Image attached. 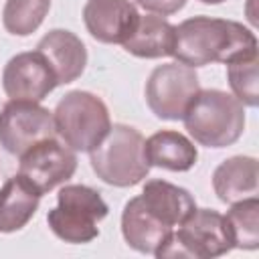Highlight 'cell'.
<instances>
[{"label": "cell", "instance_id": "1", "mask_svg": "<svg viewBox=\"0 0 259 259\" xmlns=\"http://www.w3.org/2000/svg\"><path fill=\"white\" fill-rule=\"evenodd\" d=\"M257 55V36L235 20L192 16L174 26L172 57L188 67L233 63Z\"/></svg>", "mask_w": 259, "mask_h": 259}, {"label": "cell", "instance_id": "2", "mask_svg": "<svg viewBox=\"0 0 259 259\" xmlns=\"http://www.w3.org/2000/svg\"><path fill=\"white\" fill-rule=\"evenodd\" d=\"M184 127L194 142L206 148H227L245 132L243 103L221 89H198L184 111Z\"/></svg>", "mask_w": 259, "mask_h": 259}, {"label": "cell", "instance_id": "3", "mask_svg": "<svg viewBox=\"0 0 259 259\" xmlns=\"http://www.w3.org/2000/svg\"><path fill=\"white\" fill-rule=\"evenodd\" d=\"M89 160L97 178L117 188L136 186L152 168L144 154V136L125 123L111 125L107 136L89 152Z\"/></svg>", "mask_w": 259, "mask_h": 259}, {"label": "cell", "instance_id": "4", "mask_svg": "<svg viewBox=\"0 0 259 259\" xmlns=\"http://www.w3.org/2000/svg\"><path fill=\"white\" fill-rule=\"evenodd\" d=\"M55 132L75 152H91L109 132L111 119L101 97L89 91H69L53 111Z\"/></svg>", "mask_w": 259, "mask_h": 259}, {"label": "cell", "instance_id": "5", "mask_svg": "<svg viewBox=\"0 0 259 259\" xmlns=\"http://www.w3.org/2000/svg\"><path fill=\"white\" fill-rule=\"evenodd\" d=\"M233 247L225 217L212 208H196L178 231L156 251V257H192L208 259L229 253Z\"/></svg>", "mask_w": 259, "mask_h": 259}, {"label": "cell", "instance_id": "6", "mask_svg": "<svg viewBox=\"0 0 259 259\" xmlns=\"http://www.w3.org/2000/svg\"><path fill=\"white\" fill-rule=\"evenodd\" d=\"M198 89L200 83L194 67L178 61L158 65L146 81V103L156 117L178 121L184 117Z\"/></svg>", "mask_w": 259, "mask_h": 259}, {"label": "cell", "instance_id": "7", "mask_svg": "<svg viewBox=\"0 0 259 259\" xmlns=\"http://www.w3.org/2000/svg\"><path fill=\"white\" fill-rule=\"evenodd\" d=\"M55 136L53 111L38 101L10 99L0 109V146L12 156H22L34 144Z\"/></svg>", "mask_w": 259, "mask_h": 259}, {"label": "cell", "instance_id": "8", "mask_svg": "<svg viewBox=\"0 0 259 259\" xmlns=\"http://www.w3.org/2000/svg\"><path fill=\"white\" fill-rule=\"evenodd\" d=\"M18 158V174L28 178L40 194L53 190L59 184H65L77 170L75 150L55 138L34 144Z\"/></svg>", "mask_w": 259, "mask_h": 259}, {"label": "cell", "instance_id": "9", "mask_svg": "<svg viewBox=\"0 0 259 259\" xmlns=\"http://www.w3.org/2000/svg\"><path fill=\"white\" fill-rule=\"evenodd\" d=\"M57 85L51 65L38 51L14 55L2 71V87L10 99L42 101Z\"/></svg>", "mask_w": 259, "mask_h": 259}, {"label": "cell", "instance_id": "10", "mask_svg": "<svg viewBox=\"0 0 259 259\" xmlns=\"http://www.w3.org/2000/svg\"><path fill=\"white\" fill-rule=\"evenodd\" d=\"M138 18L132 0H87L83 6V22L89 34L105 45H123L132 36Z\"/></svg>", "mask_w": 259, "mask_h": 259}, {"label": "cell", "instance_id": "11", "mask_svg": "<svg viewBox=\"0 0 259 259\" xmlns=\"http://www.w3.org/2000/svg\"><path fill=\"white\" fill-rule=\"evenodd\" d=\"M36 51L51 65L57 83L67 85L81 77L87 65V49L83 40L65 28L49 30L36 45Z\"/></svg>", "mask_w": 259, "mask_h": 259}, {"label": "cell", "instance_id": "12", "mask_svg": "<svg viewBox=\"0 0 259 259\" xmlns=\"http://www.w3.org/2000/svg\"><path fill=\"white\" fill-rule=\"evenodd\" d=\"M172 233L174 229L154 217L140 196H134L125 202L121 212V235L125 243L138 253L156 255V251L170 239Z\"/></svg>", "mask_w": 259, "mask_h": 259}, {"label": "cell", "instance_id": "13", "mask_svg": "<svg viewBox=\"0 0 259 259\" xmlns=\"http://www.w3.org/2000/svg\"><path fill=\"white\" fill-rule=\"evenodd\" d=\"M140 198L154 217H158L162 223H166L172 229L184 223L196 210L194 196L186 188L160 178L148 180L144 184Z\"/></svg>", "mask_w": 259, "mask_h": 259}, {"label": "cell", "instance_id": "14", "mask_svg": "<svg viewBox=\"0 0 259 259\" xmlns=\"http://www.w3.org/2000/svg\"><path fill=\"white\" fill-rule=\"evenodd\" d=\"M259 166L253 156H233L221 162L212 172V188L219 200L231 204L257 196Z\"/></svg>", "mask_w": 259, "mask_h": 259}, {"label": "cell", "instance_id": "15", "mask_svg": "<svg viewBox=\"0 0 259 259\" xmlns=\"http://www.w3.org/2000/svg\"><path fill=\"white\" fill-rule=\"evenodd\" d=\"M40 192L22 174H14L0 188V233H14L34 217Z\"/></svg>", "mask_w": 259, "mask_h": 259}, {"label": "cell", "instance_id": "16", "mask_svg": "<svg viewBox=\"0 0 259 259\" xmlns=\"http://www.w3.org/2000/svg\"><path fill=\"white\" fill-rule=\"evenodd\" d=\"M144 154L150 166L170 172H186L198 158L194 142L174 130H160L144 140Z\"/></svg>", "mask_w": 259, "mask_h": 259}, {"label": "cell", "instance_id": "17", "mask_svg": "<svg viewBox=\"0 0 259 259\" xmlns=\"http://www.w3.org/2000/svg\"><path fill=\"white\" fill-rule=\"evenodd\" d=\"M123 49L140 59L170 57L174 51V24L158 14L140 16L132 36L123 42Z\"/></svg>", "mask_w": 259, "mask_h": 259}, {"label": "cell", "instance_id": "18", "mask_svg": "<svg viewBox=\"0 0 259 259\" xmlns=\"http://www.w3.org/2000/svg\"><path fill=\"white\" fill-rule=\"evenodd\" d=\"M225 223L233 241V247L255 251L259 247V198L249 196L231 202L225 214Z\"/></svg>", "mask_w": 259, "mask_h": 259}, {"label": "cell", "instance_id": "19", "mask_svg": "<svg viewBox=\"0 0 259 259\" xmlns=\"http://www.w3.org/2000/svg\"><path fill=\"white\" fill-rule=\"evenodd\" d=\"M47 223L51 231L65 243H89L99 235V227L93 217L69 206L57 204L53 210H49Z\"/></svg>", "mask_w": 259, "mask_h": 259}, {"label": "cell", "instance_id": "20", "mask_svg": "<svg viewBox=\"0 0 259 259\" xmlns=\"http://www.w3.org/2000/svg\"><path fill=\"white\" fill-rule=\"evenodd\" d=\"M51 0H6L2 10V24L10 34L28 36L45 20Z\"/></svg>", "mask_w": 259, "mask_h": 259}, {"label": "cell", "instance_id": "21", "mask_svg": "<svg viewBox=\"0 0 259 259\" xmlns=\"http://www.w3.org/2000/svg\"><path fill=\"white\" fill-rule=\"evenodd\" d=\"M227 79L233 89V95L249 107H257V55L249 59H239L227 65Z\"/></svg>", "mask_w": 259, "mask_h": 259}, {"label": "cell", "instance_id": "22", "mask_svg": "<svg viewBox=\"0 0 259 259\" xmlns=\"http://www.w3.org/2000/svg\"><path fill=\"white\" fill-rule=\"evenodd\" d=\"M59 206H69L75 210H81L89 217H93L97 223L107 217V202L101 198V194L85 184H65L57 194Z\"/></svg>", "mask_w": 259, "mask_h": 259}, {"label": "cell", "instance_id": "23", "mask_svg": "<svg viewBox=\"0 0 259 259\" xmlns=\"http://www.w3.org/2000/svg\"><path fill=\"white\" fill-rule=\"evenodd\" d=\"M144 10L154 12L158 16H170L174 12H178L180 8H184L186 0H136Z\"/></svg>", "mask_w": 259, "mask_h": 259}, {"label": "cell", "instance_id": "24", "mask_svg": "<svg viewBox=\"0 0 259 259\" xmlns=\"http://www.w3.org/2000/svg\"><path fill=\"white\" fill-rule=\"evenodd\" d=\"M200 2H204V4H223L227 0H200Z\"/></svg>", "mask_w": 259, "mask_h": 259}]
</instances>
